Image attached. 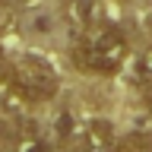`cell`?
<instances>
[{
  "instance_id": "cell-1",
  "label": "cell",
  "mask_w": 152,
  "mask_h": 152,
  "mask_svg": "<svg viewBox=\"0 0 152 152\" xmlns=\"http://www.w3.org/2000/svg\"><path fill=\"white\" fill-rule=\"evenodd\" d=\"M127 60V38L114 26H86L79 41H76V64L98 76L117 73Z\"/></svg>"
},
{
  "instance_id": "cell-2",
  "label": "cell",
  "mask_w": 152,
  "mask_h": 152,
  "mask_svg": "<svg viewBox=\"0 0 152 152\" xmlns=\"http://www.w3.org/2000/svg\"><path fill=\"white\" fill-rule=\"evenodd\" d=\"M10 83L16 86L19 92L26 95L28 102H48V98H54L57 95V70L48 64L45 57H35V54H22L13 64V76H10Z\"/></svg>"
},
{
  "instance_id": "cell-3",
  "label": "cell",
  "mask_w": 152,
  "mask_h": 152,
  "mask_svg": "<svg viewBox=\"0 0 152 152\" xmlns=\"http://www.w3.org/2000/svg\"><path fill=\"white\" fill-rule=\"evenodd\" d=\"M117 149H121V142H117L111 121L92 117L83 127V152H117Z\"/></svg>"
},
{
  "instance_id": "cell-4",
  "label": "cell",
  "mask_w": 152,
  "mask_h": 152,
  "mask_svg": "<svg viewBox=\"0 0 152 152\" xmlns=\"http://www.w3.org/2000/svg\"><path fill=\"white\" fill-rule=\"evenodd\" d=\"M98 0H70V16L79 22V26H95L98 22Z\"/></svg>"
},
{
  "instance_id": "cell-5",
  "label": "cell",
  "mask_w": 152,
  "mask_h": 152,
  "mask_svg": "<svg viewBox=\"0 0 152 152\" xmlns=\"http://www.w3.org/2000/svg\"><path fill=\"white\" fill-rule=\"evenodd\" d=\"M121 152H152V136L142 130H133L121 140Z\"/></svg>"
},
{
  "instance_id": "cell-6",
  "label": "cell",
  "mask_w": 152,
  "mask_h": 152,
  "mask_svg": "<svg viewBox=\"0 0 152 152\" xmlns=\"http://www.w3.org/2000/svg\"><path fill=\"white\" fill-rule=\"evenodd\" d=\"M13 152H54L41 136H22V140L13 146Z\"/></svg>"
},
{
  "instance_id": "cell-7",
  "label": "cell",
  "mask_w": 152,
  "mask_h": 152,
  "mask_svg": "<svg viewBox=\"0 0 152 152\" xmlns=\"http://www.w3.org/2000/svg\"><path fill=\"white\" fill-rule=\"evenodd\" d=\"M136 73H140L142 79H152V48L140 57V60H136Z\"/></svg>"
},
{
  "instance_id": "cell-8",
  "label": "cell",
  "mask_w": 152,
  "mask_h": 152,
  "mask_svg": "<svg viewBox=\"0 0 152 152\" xmlns=\"http://www.w3.org/2000/svg\"><path fill=\"white\" fill-rule=\"evenodd\" d=\"M10 76H13V66L7 64V57H3V51H0V86H7Z\"/></svg>"
},
{
  "instance_id": "cell-9",
  "label": "cell",
  "mask_w": 152,
  "mask_h": 152,
  "mask_svg": "<svg viewBox=\"0 0 152 152\" xmlns=\"http://www.w3.org/2000/svg\"><path fill=\"white\" fill-rule=\"evenodd\" d=\"M142 104L152 111V79H142Z\"/></svg>"
}]
</instances>
